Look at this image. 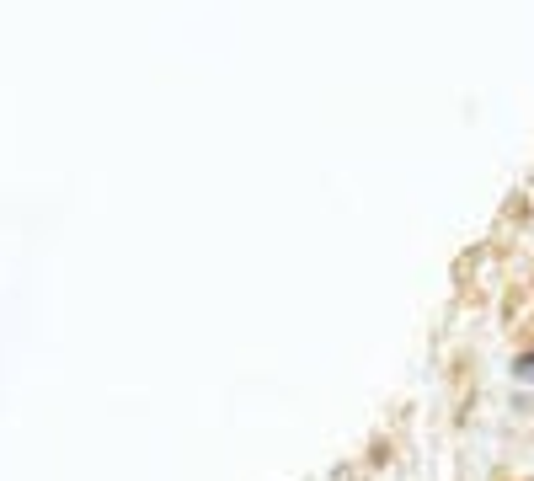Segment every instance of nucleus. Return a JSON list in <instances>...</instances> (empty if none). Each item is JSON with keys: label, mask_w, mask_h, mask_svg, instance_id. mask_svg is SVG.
Here are the masks:
<instances>
[{"label": "nucleus", "mask_w": 534, "mask_h": 481, "mask_svg": "<svg viewBox=\"0 0 534 481\" xmlns=\"http://www.w3.org/2000/svg\"><path fill=\"white\" fill-rule=\"evenodd\" d=\"M513 380H534V353H524V359H513Z\"/></svg>", "instance_id": "nucleus-1"}]
</instances>
